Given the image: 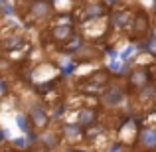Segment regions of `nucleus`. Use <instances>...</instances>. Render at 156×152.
Returning a JSON list of instances; mask_svg holds the SVG:
<instances>
[{"instance_id": "obj_1", "label": "nucleus", "mask_w": 156, "mask_h": 152, "mask_svg": "<svg viewBox=\"0 0 156 152\" xmlns=\"http://www.w3.org/2000/svg\"><path fill=\"white\" fill-rule=\"evenodd\" d=\"M111 6L103 0H83L81 4H77L75 10L71 12V20L73 24H87V22H95V20H103L109 16Z\"/></svg>"}, {"instance_id": "obj_2", "label": "nucleus", "mask_w": 156, "mask_h": 152, "mask_svg": "<svg viewBox=\"0 0 156 152\" xmlns=\"http://www.w3.org/2000/svg\"><path fill=\"white\" fill-rule=\"evenodd\" d=\"M113 81V71L109 67H101L79 79V91L85 95H101L103 89Z\"/></svg>"}, {"instance_id": "obj_3", "label": "nucleus", "mask_w": 156, "mask_h": 152, "mask_svg": "<svg viewBox=\"0 0 156 152\" xmlns=\"http://www.w3.org/2000/svg\"><path fill=\"white\" fill-rule=\"evenodd\" d=\"M152 20H150V14L144 10V8L136 6L133 12V20H130V26H129V40L130 42H140L144 40L146 36L152 34Z\"/></svg>"}, {"instance_id": "obj_4", "label": "nucleus", "mask_w": 156, "mask_h": 152, "mask_svg": "<svg viewBox=\"0 0 156 152\" xmlns=\"http://www.w3.org/2000/svg\"><path fill=\"white\" fill-rule=\"evenodd\" d=\"M53 14H55L53 0H28L24 18L30 20L32 24H42V22H48Z\"/></svg>"}, {"instance_id": "obj_5", "label": "nucleus", "mask_w": 156, "mask_h": 152, "mask_svg": "<svg viewBox=\"0 0 156 152\" xmlns=\"http://www.w3.org/2000/svg\"><path fill=\"white\" fill-rule=\"evenodd\" d=\"M126 95H129V89H126L125 83L121 81H111L109 85L103 89V93L99 95V103L107 109H117L125 103Z\"/></svg>"}, {"instance_id": "obj_6", "label": "nucleus", "mask_w": 156, "mask_h": 152, "mask_svg": "<svg viewBox=\"0 0 156 152\" xmlns=\"http://www.w3.org/2000/svg\"><path fill=\"white\" fill-rule=\"evenodd\" d=\"M133 12H134V8H130V6H113L109 10V16H107L109 28L111 30H119V32L129 30L130 20H133Z\"/></svg>"}, {"instance_id": "obj_7", "label": "nucleus", "mask_w": 156, "mask_h": 152, "mask_svg": "<svg viewBox=\"0 0 156 152\" xmlns=\"http://www.w3.org/2000/svg\"><path fill=\"white\" fill-rule=\"evenodd\" d=\"M150 81H152V71H150L148 65H134V67L129 69V73H126V89L130 91H138V89H142L144 85H148Z\"/></svg>"}, {"instance_id": "obj_8", "label": "nucleus", "mask_w": 156, "mask_h": 152, "mask_svg": "<svg viewBox=\"0 0 156 152\" xmlns=\"http://www.w3.org/2000/svg\"><path fill=\"white\" fill-rule=\"evenodd\" d=\"M48 38H50L51 44L55 46H65L67 42H71L73 38L77 36V28L73 22H67V24H53L46 30Z\"/></svg>"}, {"instance_id": "obj_9", "label": "nucleus", "mask_w": 156, "mask_h": 152, "mask_svg": "<svg viewBox=\"0 0 156 152\" xmlns=\"http://www.w3.org/2000/svg\"><path fill=\"white\" fill-rule=\"evenodd\" d=\"M26 115H28V118H30L32 129H36L38 133L40 130H46L48 126H50V122H51V113L42 105V103H30Z\"/></svg>"}, {"instance_id": "obj_10", "label": "nucleus", "mask_w": 156, "mask_h": 152, "mask_svg": "<svg viewBox=\"0 0 156 152\" xmlns=\"http://www.w3.org/2000/svg\"><path fill=\"white\" fill-rule=\"evenodd\" d=\"M101 57H103V51L97 46H93V44H83V46L79 48V51L73 55V59H75V63H95Z\"/></svg>"}, {"instance_id": "obj_11", "label": "nucleus", "mask_w": 156, "mask_h": 152, "mask_svg": "<svg viewBox=\"0 0 156 152\" xmlns=\"http://www.w3.org/2000/svg\"><path fill=\"white\" fill-rule=\"evenodd\" d=\"M24 46H26V38H24L22 34H10V36H4V38L0 40V50L4 53L20 51Z\"/></svg>"}, {"instance_id": "obj_12", "label": "nucleus", "mask_w": 156, "mask_h": 152, "mask_svg": "<svg viewBox=\"0 0 156 152\" xmlns=\"http://www.w3.org/2000/svg\"><path fill=\"white\" fill-rule=\"evenodd\" d=\"M59 134L63 140H69V142H75L79 138L85 136V129L79 125V122H63L59 129Z\"/></svg>"}, {"instance_id": "obj_13", "label": "nucleus", "mask_w": 156, "mask_h": 152, "mask_svg": "<svg viewBox=\"0 0 156 152\" xmlns=\"http://www.w3.org/2000/svg\"><path fill=\"white\" fill-rule=\"evenodd\" d=\"M138 146L142 150H156V129L154 126H142L138 129Z\"/></svg>"}, {"instance_id": "obj_14", "label": "nucleus", "mask_w": 156, "mask_h": 152, "mask_svg": "<svg viewBox=\"0 0 156 152\" xmlns=\"http://www.w3.org/2000/svg\"><path fill=\"white\" fill-rule=\"evenodd\" d=\"M97 118H99V111L95 109V107H81L79 111H77V121L83 129H89V126H93L97 122Z\"/></svg>"}, {"instance_id": "obj_15", "label": "nucleus", "mask_w": 156, "mask_h": 152, "mask_svg": "<svg viewBox=\"0 0 156 152\" xmlns=\"http://www.w3.org/2000/svg\"><path fill=\"white\" fill-rule=\"evenodd\" d=\"M38 142L42 146H46L48 150H53V148H57L59 146V142H61V134L57 133V130H51L50 126H48L46 130H40V134H38Z\"/></svg>"}, {"instance_id": "obj_16", "label": "nucleus", "mask_w": 156, "mask_h": 152, "mask_svg": "<svg viewBox=\"0 0 156 152\" xmlns=\"http://www.w3.org/2000/svg\"><path fill=\"white\" fill-rule=\"evenodd\" d=\"M134 93H136V99L140 101V103L152 101L154 97H156V85H154V81H150L148 85H144L142 89H138V91H134Z\"/></svg>"}, {"instance_id": "obj_17", "label": "nucleus", "mask_w": 156, "mask_h": 152, "mask_svg": "<svg viewBox=\"0 0 156 152\" xmlns=\"http://www.w3.org/2000/svg\"><path fill=\"white\" fill-rule=\"evenodd\" d=\"M16 122H18V126L22 129V133H26V134L32 133V125H30L28 115H18V117H16Z\"/></svg>"}, {"instance_id": "obj_18", "label": "nucleus", "mask_w": 156, "mask_h": 152, "mask_svg": "<svg viewBox=\"0 0 156 152\" xmlns=\"http://www.w3.org/2000/svg\"><path fill=\"white\" fill-rule=\"evenodd\" d=\"M30 152H50V150H48L46 146H42L40 142H34V146H32V150H30Z\"/></svg>"}, {"instance_id": "obj_19", "label": "nucleus", "mask_w": 156, "mask_h": 152, "mask_svg": "<svg viewBox=\"0 0 156 152\" xmlns=\"http://www.w3.org/2000/svg\"><path fill=\"white\" fill-rule=\"evenodd\" d=\"M14 146H16V148H20V150H24V148H26V140H24V138H20V140L16 138V140H14Z\"/></svg>"}, {"instance_id": "obj_20", "label": "nucleus", "mask_w": 156, "mask_h": 152, "mask_svg": "<svg viewBox=\"0 0 156 152\" xmlns=\"http://www.w3.org/2000/svg\"><path fill=\"white\" fill-rule=\"evenodd\" d=\"M119 150H121V144H119V142H115L113 148H109V152H119Z\"/></svg>"}, {"instance_id": "obj_21", "label": "nucleus", "mask_w": 156, "mask_h": 152, "mask_svg": "<svg viewBox=\"0 0 156 152\" xmlns=\"http://www.w3.org/2000/svg\"><path fill=\"white\" fill-rule=\"evenodd\" d=\"M122 0H107V4H111V6H119Z\"/></svg>"}, {"instance_id": "obj_22", "label": "nucleus", "mask_w": 156, "mask_h": 152, "mask_svg": "<svg viewBox=\"0 0 156 152\" xmlns=\"http://www.w3.org/2000/svg\"><path fill=\"white\" fill-rule=\"evenodd\" d=\"M0 91H6V83L4 81H0Z\"/></svg>"}, {"instance_id": "obj_23", "label": "nucleus", "mask_w": 156, "mask_h": 152, "mask_svg": "<svg viewBox=\"0 0 156 152\" xmlns=\"http://www.w3.org/2000/svg\"><path fill=\"white\" fill-rule=\"evenodd\" d=\"M0 40H2V32H0Z\"/></svg>"}]
</instances>
